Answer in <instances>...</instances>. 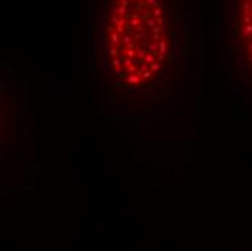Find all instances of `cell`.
<instances>
[{
    "instance_id": "cell-1",
    "label": "cell",
    "mask_w": 252,
    "mask_h": 251,
    "mask_svg": "<svg viewBox=\"0 0 252 251\" xmlns=\"http://www.w3.org/2000/svg\"><path fill=\"white\" fill-rule=\"evenodd\" d=\"M101 39L107 64L128 86L151 82L168 54L164 10L159 1L119 0L106 13Z\"/></svg>"
},
{
    "instance_id": "cell-2",
    "label": "cell",
    "mask_w": 252,
    "mask_h": 251,
    "mask_svg": "<svg viewBox=\"0 0 252 251\" xmlns=\"http://www.w3.org/2000/svg\"><path fill=\"white\" fill-rule=\"evenodd\" d=\"M236 31L242 54L252 67V1H243L238 7Z\"/></svg>"
}]
</instances>
